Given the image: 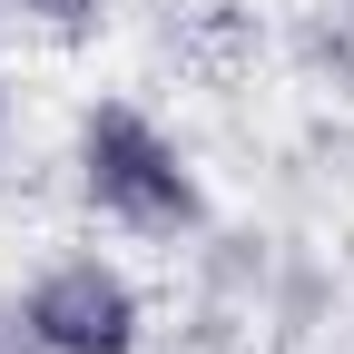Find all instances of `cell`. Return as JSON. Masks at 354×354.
Wrapping results in <instances>:
<instances>
[{
  "mask_svg": "<svg viewBox=\"0 0 354 354\" xmlns=\"http://www.w3.org/2000/svg\"><path fill=\"white\" fill-rule=\"evenodd\" d=\"M79 177H88V197H99L118 227H138V236L197 227V177H187V158H177V138L158 118L118 109V99L79 118Z\"/></svg>",
  "mask_w": 354,
  "mask_h": 354,
  "instance_id": "cell-1",
  "label": "cell"
},
{
  "mask_svg": "<svg viewBox=\"0 0 354 354\" xmlns=\"http://www.w3.org/2000/svg\"><path fill=\"white\" fill-rule=\"evenodd\" d=\"M30 344H50V354H128L138 344V295H128V276H109L99 256L50 266L30 286Z\"/></svg>",
  "mask_w": 354,
  "mask_h": 354,
  "instance_id": "cell-2",
  "label": "cell"
},
{
  "mask_svg": "<svg viewBox=\"0 0 354 354\" xmlns=\"http://www.w3.org/2000/svg\"><path fill=\"white\" fill-rule=\"evenodd\" d=\"M20 10L50 20V30H88V20H99V0H20Z\"/></svg>",
  "mask_w": 354,
  "mask_h": 354,
  "instance_id": "cell-3",
  "label": "cell"
}]
</instances>
